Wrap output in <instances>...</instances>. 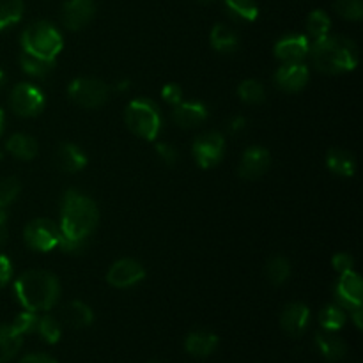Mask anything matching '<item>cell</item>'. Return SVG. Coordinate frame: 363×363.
Segmentation results:
<instances>
[{
	"label": "cell",
	"mask_w": 363,
	"mask_h": 363,
	"mask_svg": "<svg viewBox=\"0 0 363 363\" xmlns=\"http://www.w3.org/2000/svg\"><path fill=\"white\" fill-rule=\"evenodd\" d=\"M351 318H353L354 325H357V328H362V307L354 308V311H351Z\"/></svg>",
	"instance_id": "cell-44"
},
{
	"label": "cell",
	"mask_w": 363,
	"mask_h": 363,
	"mask_svg": "<svg viewBox=\"0 0 363 363\" xmlns=\"http://www.w3.org/2000/svg\"><path fill=\"white\" fill-rule=\"evenodd\" d=\"M218 346V337L211 332H191L190 335L184 340V350L186 353H190L191 357L197 358H206L213 353Z\"/></svg>",
	"instance_id": "cell-20"
},
{
	"label": "cell",
	"mask_w": 363,
	"mask_h": 363,
	"mask_svg": "<svg viewBox=\"0 0 363 363\" xmlns=\"http://www.w3.org/2000/svg\"><path fill=\"white\" fill-rule=\"evenodd\" d=\"M60 236H62L60 227H57L48 218L32 220L23 230L25 243H27L28 248L35 252H48L52 248L59 247Z\"/></svg>",
	"instance_id": "cell-7"
},
{
	"label": "cell",
	"mask_w": 363,
	"mask_h": 363,
	"mask_svg": "<svg viewBox=\"0 0 363 363\" xmlns=\"http://www.w3.org/2000/svg\"><path fill=\"white\" fill-rule=\"evenodd\" d=\"M55 163L60 170L67 174L80 172L85 165H87V156L82 151L80 147H77L74 144H62L57 151Z\"/></svg>",
	"instance_id": "cell-18"
},
{
	"label": "cell",
	"mask_w": 363,
	"mask_h": 363,
	"mask_svg": "<svg viewBox=\"0 0 363 363\" xmlns=\"http://www.w3.org/2000/svg\"><path fill=\"white\" fill-rule=\"evenodd\" d=\"M174 121L181 128H195L208 119V108L199 101H188L176 105L172 112Z\"/></svg>",
	"instance_id": "cell-17"
},
{
	"label": "cell",
	"mask_w": 363,
	"mask_h": 363,
	"mask_svg": "<svg viewBox=\"0 0 363 363\" xmlns=\"http://www.w3.org/2000/svg\"><path fill=\"white\" fill-rule=\"evenodd\" d=\"M275 84L286 92H298L307 85L308 69L301 62H286L273 77Z\"/></svg>",
	"instance_id": "cell-14"
},
{
	"label": "cell",
	"mask_w": 363,
	"mask_h": 363,
	"mask_svg": "<svg viewBox=\"0 0 363 363\" xmlns=\"http://www.w3.org/2000/svg\"><path fill=\"white\" fill-rule=\"evenodd\" d=\"M319 323H321L323 330H326V332H337L346 323V312L342 311L340 305H328L319 314Z\"/></svg>",
	"instance_id": "cell-30"
},
{
	"label": "cell",
	"mask_w": 363,
	"mask_h": 363,
	"mask_svg": "<svg viewBox=\"0 0 363 363\" xmlns=\"http://www.w3.org/2000/svg\"><path fill=\"white\" fill-rule=\"evenodd\" d=\"M308 50H311V43H308L307 35H286L275 45V57L284 62H300L301 59L307 57Z\"/></svg>",
	"instance_id": "cell-16"
},
{
	"label": "cell",
	"mask_w": 363,
	"mask_h": 363,
	"mask_svg": "<svg viewBox=\"0 0 363 363\" xmlns=\"http://www.w3.org/2000/svg\"><path fill=\"white\" fill-rule=\"evenodd\" d=\"M20 181L16 177H6L0 181V208L9 206L20 194Z\"/></svg>",
	"instance_id": "cell-36"
},
{
	"label": "cell",
	"mask_w": 363,
	"mask_h": 363,
	"mask_svg": "<svg viewBox=\"0 0 363 363\" xmlns=\"http://www.w3.org/2000/svg\"><path fill=\"white\" fill-rule=\"evenodd\" d=\"M335 11L346 20L358 21L363 16V0H335Z\"/></svg>",
	"instance_id": "cell-34"
},
{
	"label": "cell",
	"mask_w": 363,
	"mask_h": 363,
	"mask_svg": "<svg viewBox=\"0 0 363 363\" xmlns=\"http://www.w3.org/2000/svg\"><path fill=\"white\" fill-rule=\"evenodd\" d=\"M14 293L23 308L30 312L50 311L60 294L59 280L45 269H30L23 273L14 284Z\"/></svg>",
	"instance_id": "cell-3"
},
{
	"label": "cell",
	"mask_w": 363,
	"mask_h": 363,
	"mask_svg": "<svg viewBox=\"0 0 363 363\" xmlns=\"http://www.w3.org/2000/svg\"><path fill=\"white\" fill-rule=\"evenodd\" d=\"M124 121L135 135L145 140H155L162 130V116L158 106L149 99H133L126 106Z\"/></svg>",
	"instance_id": "cell-5"
},
{
	"label": "cell",
	"mask_w": 363,
	"mask_h": 363,
	"mask_svg": "<svg viewBox=\"0 0 363 363\" xmlns=\"http://www.w3.org/2000/svg\"><path fill=\"white\" fill-rule=\"evenodd\" d=\"M99 220L98 206L87 195L67 190L60 211V234L69 241H87Z\"/></svg>",
	"instance_id": "cell-1"
},
{
	"label": "cell",
	"mask_w": 363,
	"mask_h": 363,
	"mask_svg": "<svg viewBox=\"0 0 363 363\" xmlns=\"http://www.w3.org/2000/svg\"><path fill=\"white\" fill-rule=\"evenodd\" d=\"M128 89H130V82H128V80H121L119 84L116 85V91H119V92H121V91L126 92Z\"/></svg>",
	"instance_id": "cell-45"
},
{
	"label": "cell",
	"mask_w": 363,
	"mask_h": 363,
	"mask_svg": "<svg viewBox=\"0 0 363 363\" xmlns=\"http://www.w3.org/2000/svg\"><path fill=\"white\" fill-rule=\"evenodd\" d=\"M94 0H67L62 6V23L69 30H80L94 18Z\"/></svg>",
	"instance_id": "cell-13"
},
{
	"label": "cell",
	"mask_w": 363,
	"mask_h": 363,
	"mask_svg": "<svg viewBox=\"0 0 363 363\" xmlns=\"http://www.w3.org/2000/svg\"><path fill=\"white\" fill-rule=\"evenodd\" d=\"M211 46L216 52L233 53L238 48V34L223 23H216L211 30Z\"/></svg>",
	"instance_id": "cell-25"
},
{
	"label": "cell",
	"mask_w": 363,
	"mask_h": 363,
	"mask_svg": "<svg viewBox=\"0 0 363 363\" xmlns=\"http://www.w3.org/2000/svg\"><path fill=\"white\" fill-rule=\"evenodd\" d=\"M326 165L333 174L342 177H351L357 170V162H354L353 156L339 147L330 149L328 155H326Z\"/></svg>",
	"instance_id": "cell-22"
},
{
	"label": "cell",
	"mask_w": 363,
	"mask_h": 363,
	"mask_svg": "<svg viewBox=\"0 0 363 363\" xmlns=\"http://www.w3.org/2000/svg\"><path fill=\"white\" fill-rule=\"evenodd\" d=\"M21 46L23 52L30 55L55 60L62 50V35L48 21H35L28 25L21 34Z\"/></svg>",
	"instance_id": "cell-4"
},
{
	"label": "cell",
	"mask_w": 363,
	"mask_h": 363,
	"mask_svg": "<svg viewBox=\"0 0 363 363\" xmlns=\"http://www.w3.org/2000/svg\"><path fill=\"white\" fill-rule=\"evenodd\" d=\"M225 9L233 18L243 21H255L259 16V7L255 0H223Z\"/></svg>",
	"instance_id": "cell-28"
},
{
	"label": "cell",
	"mask_w": 363,
	"mask_h": 363,
	"mask_svg": "<svg viewBox=\"0 0 363 363\" xmlns=\"http://www.w3.org/2000/svg\"><path fill=\"white\" fill-rule=\"evenodd\" d=\"M311 311L303 303H289L280 315V326L291 337H301L308 326Z\"/></svg>",
	"instance_id": "cell-15"
},
{
	"label": "cell",
	"mask_w": 363,
	"mask_h": 363,
	"mask_svg": "<svg viewBox=\"0 0 363 363\" xmlns=\"http://www.w3.org/2000/svg\"><path fill=\"white\" fill-rule=\"evenodd\" d=\"M9 105L16 116L20 117H34L45 108V96L41 89L32 84H18L11 91Z\"/></svg>",
	"instance_id": "cell-8"
},
{
	"label": "cell",
	"mask_w": 363,
	"mask_h": 363,
	"mask_svg": "<svg viewBox=\"0 0 363 363\" xmlns=\"http://www.w3.org/2000/svg\"><path fill=\"white\" fill-rule=\"evenodd\" d=\"M147 363H162V362H158V360H151V362H147Z\"/></svg>",
	"instance_id": "cell-49"
},
{
	"label": "cell",
	"mask_w": 363,
	"mask_h": 363,
	"mask_svg": "<svg viewBox=\"0 0 363 363\" xmlns=\"http://www.w3.org/2000/svg\"><path fill=\"white\" fill-rule=\"evenodd\" d=\"M335 296L340 307L347 308L350 312L362 307L363 286L360 275L354 273L353 269L346 273H340V280L335 287Z\"/></svg>",
	"instance_id": "cell-12"
},
{
	"label": "cell",
	"mask_w": 363,
	"mask_h": 363,
	"mask_svg": "<svg viewBox=\"0 0 363 363\" xmlns=\"http://www.w3.org/2000/svg\"><path fill=\"white\" fill-rule=\"evenodd\" d=\"M4 121H6V117H4V110L0 108V133L4 131Z\"/></svg>",
	"instance_id": "cell-46"
},
{
	"label": "cell",
	"mask_w": 363,
	"mask_h": 363,
	"mask_svg": "<svg viewBox=\"0 0 363 363\" xmlns=\"http://www.w3.org/2000/svg\"><path fill=\"white\" fill-rule=\"evenodd\" d=\"M13 277V268H11V261L6 255H0V287L6 286Z\"/></svg>",
	"instance_id": "cell-40"
},
{
	"label": "cell",
	"mask_w": 363,
	"mask_h": 363,
	"mask_svg": "<svg viewBox=\"0 0 363 363\" xmlns=\"http://www.w3.org/2000/svg\"><path fill=\"white\" fill-rule=\"evenodd\" d=\"M308 52H311L314 66L326 74L353 71L360 60L358 46L342 35H325L321 39H315Z\"/></svg>",
	"instance_id": "cell-2"
},
{
	"label": "cell",
	"mask_w": 363,
	"mask_h": 363,
	"mask_svg": "<svg viewBox=\"0 0 363 363\" xmlns=\"http://www.w3.org/2000/svg\"><path fill=\"white\" fill-rule=\"evenodd\" d=\"M156 152H158V156L162 158V162L165 163V165L172 167L177 163V151L170 144L160 142V144L156 145Z\"/></svg>",
	"instance_id": "cell-37"
},
{
	"label": "cell",
	"mask_w": 363,
	"mask_h": 363,
	"mask_svg": "<svg viewBox=\"0 0 363 363\" xmlns=\"http://www.w3.org/2000/svg\"><path fill=\"white\" fill-rule=\"evenodd\" d=\"M269 165H272V156H269L268 149L261 147V145H254V147H248L243 152L238 174L243 179L254 181L264 176L268 172Z\"/></svg>",
	"instance_id": "cell-11"
},
{
	"label": "cell",
	"mask_w": 363,
	"mask_h": 363,
	"mask_svg": "<svg viewBox=\"0 0 363 363\" xmlns=\"http://www.w3.org/2000/svg\"><path fill=\"white\" fill-rule=\"evenodd\" d=\"M23 337L11 325H0V363L13 360L20 351Z\"/></svg>",
	"instance_id": "cell-23"
},
{
	"label": "cell",
	"mask_w": 363,
	"mask_h": 363,
	"mask_svg": "<svg viewBox=\"0 0 363 363\" xmlns=\"http://www.w3.org/2000/svg\"><path fill=\"white\" fill-rule=\"evenodd\" d=\"M20 66H21V69H23L27 74H30V77L43 78V77H46V74L52 73L53 66H55V60L41 59V57H35V55H30V53H27V52H21Z\"/></svg>",
	"instance_id": "cell-26"
},
{
	"label": "cell",
	"mask_w": 363,
	"mask_h": 363,
	"mask_svg": "<svg viewBox=\"0 0 363 363\" xmlns=\"http://www.w3.org/2000/svg\"><path fill=\"white\" fill-rule=\"evenodd\" d=\"M38 332H39V335L43 337V340H45V342L55 344L60 340L62 328H60V323L57 321L55 318H52V315H43V318H39Z\"/></svg>",
	"instance_id": "cell-33"
},
{
	"label": "cell",
	"mask_w": 363,
	"mask_h": 363,
	"mask_svg": "<svg viewBox=\"0 0 363 363\" xmlns=\"http://www.w3.org/2000/svg\"><path fill=\"white\" fill-rule=\"evenodd\" d=\"M144 266L133 259H119L110 266L108 273H106V280H108L110 286L119 287V289H128V287L135 286L140 280H144Z\"/></svg>",
	"instance_id": "cell-10"
},
{
	"label": "cell",
	"mask_w": 363,
	"mask_h": 363,
	"mask_svg": "<svg viewBox=\"0 0 363 363\" xmlns=\"http://www.w3.org/2000/svg\"><path fill=\"white\" fill-rule=\"evenodd\" d=\"M223 151H225V140L218 131L201 135L194 142L195 162L201 169H211V167L218 165L223 158Z\"/></svg>",
	"instance_id": "cell-9"
},
{
	"label": "cell",
	"mask_w": 363,
	"mask_h": 363,
	"mask_svg": "<svg viewBox=\"0 0 363 363\" xmlns=\"http://www.w3.org/2000/svg\"><path fill=\"white\" fill-rule=\"evenodd\" d=\"M266 275H268L269 282L275 286H282L291 275V264L286 257L282 255H273L266 264Z\"/></svg>",
	"instance_id": "cell-29"
},
{
	"label": "cell",
	"mask_w": 363,
	"mask_h": 363,
	"mask_svg": "<svg viewBox=\"0 0 363 363\" xmlns=\"http://www.w3.org/2000/svg\"><path fill=\"white\" fill-rule=\"evenodd\" d=\"M315 346L328 362H339L346 357V344L339 335H335V332L323 330V332L315 333Z\"/></svg>",
	"instance_id": "cell-19"
},
{
	"label": "cell",
	"mask_w": 363,
	"mask_h": 363,
	"mask_svg": "<svg viewBox=\"0 0 363 363\" xmlns=\"http://www.w3.org/2000/svg\"><path fill=\"white\" fill-rule=\"evenodd\" d=\"M227 128H229V131L233 135L240 133L241 130H245V128H247V119H245V117H241V116L233 117V119L229 121V124H227Z\"/></svg>",
	"instance_id": "cell-42"
},
{
	"label": "cell",
	"mask_w": 363,
	"mask_h": 363,
	"mask_svg": "<svg viewBox=\"0 0 363 363\" xmlns=\"http://www.w3.org/2000/svg\"><path fill=\"white\" fill-rule=\"evenodd\" d=\"M6 222H7V215L6 211H4V208H0V247L6 243V238H7Z\"/></svg>",
	"instance_id": "cell-43"
},
{
	"label": "cell",
	"mask_w": 363,
	"mask_h": 363,
	"mask_svg": "<svg viewBox=\"0 0 363 363\" xmlns=\"http://www.w3.org/2000/svg\"><path fill=\"white\" fill-rule=\"evenodd\" d=\"M330 27H332V20L325 11H312L307 18V28L308 34L314 39H321L328 35Z\"/></svg>",
	"instance_id": "cell-32"
},
{
	"label": "cell",
	"mask_w": 363,
	"mask_h": 363,
	"mask_svg": "<svg viewBox=\"0 0 363 363\" xmlns=\"http://www.w3.org/2000/svg\"><path fill=\"white\" fill-rule=\"evenodd\" d=\"M6 149L14 156V158L20 160H32L38 156V142L30 137V135L16 133L13 137H9L7 140Z\"/></svg>",
	"instance_id": "cell-24"
},
{
	"label": "cell",
	"mask_w": 363,
	"mask_h": 363,
	"mask_svg": "<svg viewBox=\"0 0 363 363\" xmlns=\"http://www.w3.org/2000/svg\"><path fill=\"white\" fill-rule=\"evenodd\" d=\"M60 318H62L64 325L71 326V328H85V326H91V323L94 321V312L91 311L87 303L84 301H71L60 312Z\"/></svg>",
	"instance_id": "cell-21"
},
{
	"label": "cell",
	"mask_w": 363,
	"mask_h": 363,
	"mask_svg": "<svg viewBox=\"0 0 363 363\" xmlns=\"http://www.w3.org/2000/svg\"><path fill=\"white\" fill-rule=\"evenodd\" d=\"M238 94L248 105H259L266 99V91L259 80H243L238 87Z\"/></svg>",
	"instance_id": "cell-31"
},
{
	"label": "cell",
	"mask_w": 363,
	"mask_h": 363,
	"mask_svg": "<svg viewBox=\"0 0 363 363\" xmlns=\"http://www.w3.org/2000/svg\"><path fill=\"white\" fill-rule=\"evenodd\" d=\"M20 363H57V360L55 358L50 357V354H45V353H32V354H27V357L21 358Z\"/></svg>",
	"instance_id": "cell-41"
},
{
	"label": "cell",
	"mask_w": 363,
	"mask_h": 363,
	"mask_svg": "<svg viewBox=\"0 0 363 363\" xmlns=\"http://www.w3.org/2000/svg\"><path fill=\"white\" fill-rule=\"evenodd\" d=\"M4 82H6V73H4V69H0V87L4 85Z\"/></svg>",
	"instance_id": "cell-47"
},
{
	"label": "cell",
	"mask_w": 363,
	"mask_h": 363,
	"mask_svg": "<svg viewBox=\"0 0 363 363\" xmlns=\"http://www.w3.org/2000/svg\"><path fill=\"white\" fill-rule=\"evenodd\" d=\"M332 264L339 273L351 272V269H353V257H351L350 254H344V252H340V254H337L335 257L332 259Z\"/></svg>",
	"instance_id": "cell-39"
},
{
	"label": "cell",
	"mask_w": 363,
	"mask_h": 363,
	"mask_svg": "<svg viewBox=\"0 0 363 363\" xmlns=\"http://www.w3.org/2000/svg\"><path fill=\"white\" fill-rule=\"evenodd\" d=\"M23 0H0V32L13 27L23 16Z\"/></svg>",
	"instance_id": "cell-27"
},
{
	"label": "cell",
	"mask_w": 363,
	"mask_h": 363,
	"mask_svg": "<svg viewBox=\"0 0 363 363\" xmlns=\"http://www.w3.org/2000/svg\"><path fill=\"white\" fill-rule=\"evenodd\" d=\"M38 323H39V318L35 315V312L27 311V312H21V314L14 319V323L11 326H13V328L23 337V335H28V333L38 332Z\"/></svg>",
	"instance_id": "cell-35"
},
{
	"label": "cell",
	"mask_w": 363,
	"mask_h": 363,
	"mask_svg": "<svg viewBox=\"0 0 363 363\" xmlns=\"http://www.w3.org/2000/svg\"><path fill=\"white\" fill-rule=\"evenodd\" d=\"M162 96L167 103L176 106L179 105L181 99H183V89H181L177 84H169L162 89Z\"/></svg>",
	"instance_id": "cell-38"
},
{
	"label": "cell",
	"mask_w": 363,
	"mask_h": 363,
	"mask_svg": "<svg viewBox=\"0 0 363 363\" xmlns=\"http://www.w3.org/2000/svg\"><path fill=\"white\" fill-rule=\"evenodd\" d=\"M71 101L84 108H98L108 99L110 87L98 78H74L67 87Z\"/></svg>",
	"instance_id": "cell-6"
},
{
	"label": "cell",
	"mask_w": 363,
	"mask_h": 363,
	"mask_svg": "<svg viewBox=\"0 0 363 363\" xmlns=\"http://www.w3.org/2000/svg\"><path fill=\"white\" fill-rule=\"evenodd\" d=\"M199 2H202V4H209V2H213V0H199Z\"/></svg>",
	"instance_id": "cell-48"
}]
</instances>
